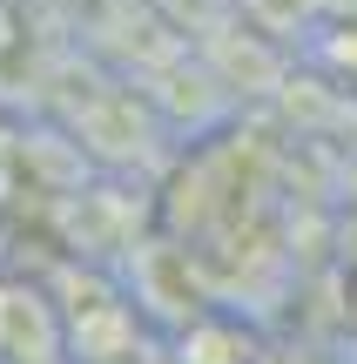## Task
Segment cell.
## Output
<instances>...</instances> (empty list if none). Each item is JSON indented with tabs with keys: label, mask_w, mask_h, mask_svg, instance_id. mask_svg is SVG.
I'll return each instance as SVG.
<instances>
[{
	"label": "cell",
	"mask_w": 357,
	"mask_h": 364,
	"mask_svg": "<svg viewBox=\"0 0 357 364\" xmlns=\"http://www.w3.org/2000/svg\"><path fill=\"white\" fill-rule=\"evenodd\" d=\"M0 344H7L21 364H48V351H54V317H48V304H40L34 290H21V284L0 290Z\"/></svg>",
	"instance_id": "6da1fadb"
}]
</instances>
